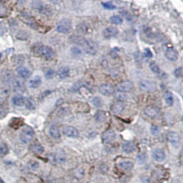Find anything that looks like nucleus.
<instances>
[{
    "mask_svg": "<svg viewBox=\"0 0 183 183\" xmlns=\"http://www.w3.org/2000/svg\"><path fill=\"white\" fill-rule=\"evenodd\" d=\"M176 183H178V182H176Z\"/></svg>",
    "mask_w": 183,
    "mask_h": 183,
    "instance_id": "obj_51",
    "label": "nucleus"
},
{
    "mask_svg": "<svg viewBox=\"0 0 183 183\" xmlns=\"http://www.w3.org/2000/svg\"><path fill=\"white\" fill-rule=\"evenodd\" d=\"M31 5L34 9L37 10L40 13L45 15L51 14L53 11L52 6H49L48 4H45L43 2L39 1V0H33Z\"/></svg>",
    "mask_w": 183,
    "mask_h": 183,
    "instance_id": "obj_2",
    "label": "nucleus"
},
{
    "mask_svg": "<svg viewBox=\"0 0 183 183\" xmlns=\"http://www.w3.org/2000/svg\"><path fill=\"white\" fill-rule=\"evenodd\" d=\"M125 108V104L124 103L121 101H117L111 106V110L115 114H121L123 111H124Z\"/></svg>",
    "mask_w": 183,
    "mask_h": 183,
    "instance_id": "obj_13",
    "label": "nucleus"
},
{
    "mask_svg": "<svg viewBox=\"0 0 183 183\" xmlns=\"http://www.w3.org/2000/svg\"><path fill=\"white\" fill-rule=\"evenodd\" d=\"M149 68H150V70H152V72H154V74H159L160 72V68L156 63L152 62V63H149Z\"/></svg>",
    "mask_w": 183,
    "mask_h": 183,
    "instance_id": "obj_31",
    "label": "nucleus"
},
{
    "mask_svg": "<svg viewBox=\"0 0 183 183\" xmlns=\"http://www.w3.org/2000/svg\"><path fill=\"white\" fill-rule=\"evenodd\" d=\"M95 119L97 122H102L106 119V114L103 111H98L95 115Z\"/></svg>",
    "mask_w": 183,
    "mask_h": 183,
    "instance_id": "obj_30",
    "label": "nucleus"
},
{
    "mask_svg": "<svg viewBox=\"0 0 183 183\" xmlns=\"http://www.w3.org/2000/svg\"><path fill=\"white\" fill-rule=\"evenodd\" d=\"M12 86L13 87V89L17 92H21L24 90V84L22 83L20 80H18L16 79H14L11 82Z\"/></svg>",
    "mask_w": 183,
    "mask_h": 183,
    "instance_id": "obj_21",
    "label": "nucleus"
},
{
    "mask_svg": "<svg viewBox=\"0 0 183 183\" xmlns=\"http://www.w3.org/2000/svg\"><path fill=\"white\" fill-rule=\"evenodd\" d=\"M144 114L147 117L151 119H155L157 118L160 114L159 109L155 106H147L144 110Z\"/></svg>",
    "mask_w": 183,
    "mask_h": 183,
    "instance_id": "obj_7",
    "label": "nucleus"
},
{
    "mask_svg": "<svg viewBox=\"0 0 183 183\" xmlns=\"http://www.w3.org/2000/svg\"><path fill=\"white\" fill-rule=\"evenodd\" d=\"M147 158H148V157H147L146 154H145V153H139V154L137 156V162L139 164L144 163V162H146V161L147 160Z\"/></svg>",
    "mask_w": 183,
    "mask_h": 183,
    "instance_id": "obj_32",
    "label": "nucleus"
},
{
    "mask_svg": "<svg viewBox=\"0 0 183 183\" xmlns=\"http://www.w3.org/2000/svg\"><path fill=\"white\" fill-rule=\"evenodd\" d=\"M119 167L124 171H130L132 169L134 165L132 162L128 161L121 162L119 163Z\"/></svg>",
    "mask_w": 183,
    "mask_h": 183,
    "instance_id": "obj_24",
    "label": "nucleus"
},
{
    "mask_svg": "<svg viewBox=\"0 0 183 183\" xmlns=\"http://www.w3.org/2000/svg\"><path fill=\"white\" fill-rule=\"evenodd\" d=\"M99 91L100 92L103 94L104 96H111L114 93V88L113 86H111L110 84H102L100 86L99 88Z\"/></svg>",
    "mask_w": 183,
    "mask_h": 183,
    "instance_id": "obj_11",
    "label": "nucleus"
},
{
    "mask_svg": "<svg viewBox=\"0 0 183 183\" xmlns=\"http://www.w3.org/2000/svg\"><path fill=\"white\" fill-rule=\"evenodd\" d=\"M17 73L20 77L23 79H28L30 77L31 72L28 68H27L25 66H19V68L17 69Z\"/></svg>",
    "mask_w": 183,
    "mask_h": 183,
    "instance_id": "obj_16",
    "label": "nucleus"
},
{
    "mask_svg": "<svg viewBox=\"0 0 183 183\" xmlns=\"http://www.w3.org/2000/svg\"><path fill=\"white\" fill-rule=\"evenodd\" d=\"M50 136L55 139H59L61 138V131L58 127L56 125H52L50 128Z\"/></svg>",
    "mask_w": 183,
    "mask_h": 183,
    "instance_id": "obj_23",
    "label": "nucleus"
},
{
    "mask_svg": "<svg viewBox=\"0 0 183 183\" xmlns=\"http://www.w3.org/2000/svg\"><path fill=\"white\" fill-rule=\"evenodd\" d=\"M122 14L124 15V17L126 19L127 21L130 22H133L135 21V17H134V15H132L131 13L128 12H123Z\"/></svg>",
    "mask_w": 183,
    "mask_h": 183,
    "instance_id": "obj_36",
    "label": "nucleus"
},
{
    "mask_svg": "<svg viewBox=\"0 0 183 183\" xmlns=\"http://www.w3.org/2000/svg\"><path fill=\"white\" fill-rule=\"evenodd\" d=\"M133 88V83L130 81H124L120 82L116 86V90L119 92H130Z\"/></svg>",
    "mask_w": 183,
    "mask_h": 183,
    "instance_id": "obj_6",
    "label": "nucleus"
},
{
    "mask_svg": "<svg viewBox=\"0 0 183 183\" xmlns=\"http://www.w3.org/2000/svg\"><path fill=\"white\" fill-rule=\"evenodd\" d=\"M182 68H176L175 71H174V75L176 76V77L177 78H180L182 77Z\"/></svg>",
    "mask_w": 183,
    "mask_h": 183,
    "instance_id": "obj_43",
    "label": "nucleus"
},
{
    "mask_svg": "<svg viewBox=\"0 0 183 183\" xmlns=\"http://www.w3.org/2000/svg\"><path fill=\"white\" fill-rule=\"evenodd\" d=\"M123 151L126 153H131L134 152L136 149V145L133 142H127L123 145Z\"/></svg>",
    "mask_w": 183,
    "mask_h": 183,
    "instance_id": "obj_18",
    "label": "nucleus"
},
{
    "mask_svg": "<svg viewBox=\"0 0 183 183\" xmlns=\"http://www.w3.org/2000/svg\"><path fill=\"white\" fill-rule=\"evenodd\" d=\"M152 156L154 159L158 162H161L165 158V153L162 149H155L152 151Z\"/></svg>",
    "mask_w": 183,
    "mask_h": 183,
    "instance_id": "obj_17",
    "label": "nucleus"
},
{
    "mask_svg": "<svg viewBox=\"0 0 183 183\" xmlns=\"http://www.w3.org/2000/svg\"><path fill=\"white\" fill-rule=\"evenodd\" d=\"M8 0H0V2H1V3H5V2H7Z\"/></svg>",
    "mask_w": 183,
    "mask_h": 183,
    "instance_id": "obj_48",
    "label": "nucleus"
},
{
    "mask_svg": "<svg viewBox=\"0 0 183 183\" xmlns=\"http://www.w3.org/2000/svg\"><path fill=\"white\" fill-rule=\"evenodd\" d=\"M29 166H30V168L33 169V170H35V169H37L38 167H39V165L37 162L34 161V160H32V161L29 163Z\"/></svg>",
    "mask_w": 183,
    "mask_h": 183,
    "instance_id": "obj_41",
    "label": "nucleus"
},
{
    "mask_svg": "<svg viewBox=\"0 0 183 183\" xmlns=\"http://www.w3.org/2000/svg\"><path fill=\"white\" fill-rule=\"evenodd\" d=\"M55 72L54 70H52V69H48V70L45 72V77L47 79H52V78L53 77V75H54Z\"/></svg>",
    "mask_w": 183,
    "mask_h": 183,
    "instance_id": "obj_39",
    "label": "nucleus"
},
{
    "mask_svg": "<svg viewBox=\"0 0 183 183\" xmlns=\"http://www.w3.org/2000/svg\"><path fill=\"white\" fill-rule=\"evenodd\" d=\"M165 57L171 61H176L178 59V53L173 48H167L165 52Z\"/></svg>",
    "mask_w": 183,
    "mask_h": 183,
    "instance_id": "obj_15",
    "label": "nucleus"
},
{
    "mask_svg": "<svg viewBox=\"0 0 183 183\" xmlns=\"http://www.w3.org/2000/svg\"><path fill=\"white\" fill-rule=\"evenodd\" d=\"M92 103L95 107H100L102 105V99L99 97H94L92 99Z\"/></svg>",
    "mask_w": 183,
    "mask_h": 183,
    "instance_id": "obj_38",
    "label": "nucleus"
},
{
    "mask_svg": "<svg viewBox=\"0 0 183 183\" xmlns=\"http://www.w3.org/2000/svg\"><path fill=\"white\" fill-rule=\"evenodd\" d=\"M115 132L112 129H108L105 131L103 134V140L106 143H111L115 139Z\"/></svg>",
    "mask_w": 183,
    "mask_h": 183,
    "instance_id": "obj_14",
    "label": "nucleus"
},
{
    "mask_svg": "<svg viewBox=\"0 0 183 183\" xmlns=\"http://www.w3.org/2000/svg\"><path fill=\"white\" fill-rule=\"evenodd\" d=\"M48 1L52 4H59L61 0H48Z\"/></svg>",
    "mask_w": 183,
    "mask_h": 183,
    "instance_id": "obj_47",
    "label": "nucleus"
},
{
    "mask_svg": "<svg viewBox=\"0 0 183 183\" xmlns=\"http://www.w3.org/2000/svg\"><path fill=\"white\" fill-rule=\"evenodd\" d=\"M25 105L26 106V108L30 109V110H33L35 108V103L34 100L32 99H26Z\"/></svg>",
    "mask_w": 183,
    "mask_h": 183,
    "instance_id": "obj_33",
    "label": "nucleus"
},
{
    "mask_svg": "<svg viewBox=\"0 0 183 183\" xmlns=\"http://www.w3.org/2000/svg\"><path fill=\"white\" fill-rule=\"evenodd\" d=\"M151 132L153 134H157L159 132V129L156 126H152V128L150 129Z\"/></svg>",
    "mask_w": 183,
    "mask_h": 183,
    "instance_id": "obj_45",
    "label": "nucleus"
},
{
    "mask_svg": "<svg viewBox=\"0 0 183 183\" xmlns=\"http://www.w3.org/2000/svg\"><path fill=\"white\" fill-rule=\"evenodd\" d=\"M64 135L70 138H76L79 136V132L77 129L72 126H65L62 129Z\"/></svg>",
    "mask_w": 183,
    "mask_h": 183,
    "instance_id": "obj_9",
    "label": "nucleus"
},
{
    "mask_svg": "<svg viewBox=\"0 0 183 183\" xmlns=\"http://www.w3.org/2000/svg\"><path fill=\"white\" fill-rule=\"evenodd\" d=\"M69 72H70V70L67 67H61L57 71L56 77L59 78V79H63L64 78L67 77L69 75Z\"/></svg>",
    "mask_w": 183,
    "mask_h": 183,
    "instance_id": "obj_19",
    "label": "nucleus"
},
{
    "mask_svg": "<svg viewBox=\"0 0 183 183\" xmlns=\"http://www.w3.org/2000/svg\"><path fill=\"white\" fill-rule=\"evenodd\" d=\"M34 136L33 129L30 127H26L21 131L19 134V138L22 142L28 144L32 141Z\"/></svg>",
    "mask_w": 183,
    "mask_h": 183,
    "instance_id": "obj_3",
    "label": "nucleus"
},
{
    "mask_svg": "<svg viewBox=\"0 0 183 183\" xmlns=\"http://www.w3.org/2000/svg\"><path fill=\"white\" fill-rule=\"evenodd\" d=\"M8 152V148L6 144L0 145V156H5Z\"/></svg>",
    "mask_w": 183,
    "mask_h": 183,
    "instance_id": "obj_34",
    "label": "nucleus"
},
{
    "mask_svg": "<svg viewBox=\"0 0 183 183\" xmlns=\"http://www.w3.org/2000/svg\"><path fill=\"white\" fill-rule=\"evenodd\" d=\"M109 21H110L111 23L115 24V25H119V24H122L123 19L121 17L118 16V15H113V16L110 17Z\"/></svg>",
    "mask_w": 183,
    "mask_h": 183,
    "instance_id": "obj_29",
    "label": "nucleus"
},
{
    "mask_svg": "<svg viewBox=\"0 0 183 183\" xmlns=\"http://www.w3.org/2000/svg\"><path fill=\"white\" fill-rule=\"evenodd\" d=\"M1 54L0 53V59H1Z\"/></svg>",
    "mask_w": 183,
    "mask_h": 183,
    "instance_id": "obj_50",
    "label": "nucleus"
},
{
    "mask_svg": "<svg viewBox=\"0 0 183 183\" xmlns=\"http://www.w3.org/2000/svg\"><path fill=\"white\" fill-rule=\"evenodd\" d=\"M89 30H90L89 26L85 24H79V25L77 26V30L79 32L82 33V34H87V33H89Z\"/></svg>",
    "mask_w": 183,
    "mask_h": 183,
    "instance_id": "obj_27",
    "label": "nucleus"
},
{
    "mask_svg": "<svg viewBox=\"0 0 183 183\" xmlns=\"http://www.w3.org/2000/svg\"><path fill=\"white\" fill-rule=\"evenodd\" d=\"M41 78L39 76H36L34 79H31L30 81H29V86H30L31 88H37L41 86Z\"/></svg>",
    "mask_w": 183,
    "mask_h": 183,
    "instance_id": "obj_22",
    "label": "nucleus"
},
{
    "mask_svg": "<svg viewBox=\"0 0 183 183\" xmlns=\"http://www.w3.org/2000/svg\"><path fill=\"white\" fill-rule=\"evenodd\" d=\"M71 30V22L68 19H62L58 24L56 30L60 33L67 34Z\"/></svg>",
    "mask_w": 183,
    "mask_h": 183,
    "instance_id": "obj_5",
    "label": "nucleus"
},
{
    "mask_svg": "<svg viewBox=\"0 0 183 183\" xmlns=\"http://www.w3.org/2000/svg\"><path fill=\"white\" fill-rule=\"evenodd\" d=\"M8 111V107L5 104H0V119H4L7 115Z\"/></svg>",
    "mask_w": 183,
    "mask_h": 183,
    "instance_id": "obj_28",
    "label": "nucleus"
},
{
    "mask_svg": "<svg viewBox=\"0 0 183 183\" xmlns=\"http://www.w3.org/2000/svg\"><path fill=\"white\" fill-rule=\"evenodd\" d=\"M86 183H88V182H86Z\"/></svg>",
    "mask_w": 183,
    "mask_h": 183,
    "instance_id": "obj_52",
    "label": "nucleus"
},
{
    "mask_svg": "<svg viewBox=\"0 0 183 183\" xmlns=\"http://www.w3.org/2000/svg\"><path fill=\"white\" fill-rule=\"evenodd\" d=\"M167 139L173 146L178 147L179 145L180 137L176 131H169L167 134Z\"/></svg>",
    "mask_w": 183,
    "mask_h": 183,
    "instance_id": "obj_10",
    "label": "nucleus"
},
{
    "mask_svg": "<svg viewBox=\"0 0 183 183\" xmlns=\"http://www.w3.org/2000/svg\"><path fill=\"white\" fill-rule=\"evenodd\" d=\"M102 6H103V7L106 8V9L108 10H113L116 8V6L115 5H113L112 3H111V2H103V3L102 4Z\"/></svg>",
    "mask_w": 183,
    "mask_h": 183,
    "instance_id": "obj_37",
    "label": "nucleus"
},
{
    "mask_svg": "<svg viewBox=\"0 0 183 183\" xmlns=\"http://www.w3.org/2000/svg\"><path fill=\"white\" fill-rule=\"evenodd\" d=\"M119 33V30L117 28L110 26V27L106 28L103 31V35L106 39H111V38L117 36Z\"/></svg>",
    "mask_w": 183,
    "mask_h": 183,
    "instance_id": "obj_12",
    "label": "nucleus"
},
{
    "mask_svg": "<svg viewBox=\"0 0 183 183\" xmlns=\"http://www.w3.org/2000/svg\"><path fill=\"white\" fill-rule=\"evenodd\" d=\"M12 103L16 106H23L26 104V99L25 97H23V96H20V95H17L15 96L14 97L12 98Z\"/></svg>",
    "mask_w": 183,
    "mask_h": 183,
    "instance_id": "obj_20",
    "label": "nucleus"
},
{
    "mask_svg": "<svg viewBox=\"0 0 183 183\" xmlns=\"http://www.w3.org/2000/svg\"><path fill=\"white\" fill-rule=\"evenodd\" d=\"M31 149L35 153H42L44 151V148L41 144L39 142H35L31 146Z\"/></svg>",
    "mask_w": 183,
    "mask_h": 183,
    "instance_id": "obj_26",
    "label": "nucleus"
},
{
    "mask_svg": "<svg viewBox=\"0 0 183 183\" xmlns=\"http://www.w3.org/2000/svg\"><path fill=\"white\" fill-rule=\"evenodd\" d=\"M116 98H117V99L118 100V101H124L127 99V96L122 92V93L117 94L116 95Z\"/></svg>",
    "mask_w": 183,
    "mask_h": 183,
    "instance_id": "obj_40",
    "label": "nucleus"
},
{
    "mask_svg": "<svg viewBox=\"0 0 183 183\" xmlns=\"http://www.w3.org/2000/svg\"><path fill=\"white\" fill-rule=\"evenodd\" d=\"M0 183H5L4 182V180H2V178L1 177H0Z\"/></svg>",
    "mask_w": 183,
    "mask_h": 183,
    "instance_id": "obj_49",
    "label": "nucleus"
},
{
    "mask_svg": "<svg viewBox=\"0 0 183 183\" xmlns=\"http://www.w3.org/2000/svg\"><path fill=\"white\" fill-rule=\"evenodd\" d=\"M71 52L75 55H82V52L81 49L76 48V47H74V48H71Z\"/></svg>",
    "mask_w": 183,
    "mask_h": 183,
    "instance_id": "obj_42",
    "label": "nucleus"
},
{
    "mask_svg": "<svg viewBox=\"0 0 183 183\" xmlns=\"http://www.w3.org/2000/svg\"><path fill=\"white\" fill-rule=\"evenodd\" d=\"M165 103L168 105L169 106H172L173 103V97L172 93L169 91L166 92L165 94Z\"/></svg>",
    "mask_w": 183,
    "mask_h": 183,
    "instance_id": "obj_25",
    "label": "nucleus"
},
{
    "mask_svg": "<svg viewBox=\"0 0 183 183\" xmlns=\"http://www.w3.org/2000/svg\"><path fill=\"white\" fill-rule=\"evenodd\" d=\"M56 158L58 160H59V162H64L66 160V156L63 151H60L59 152L57 153Z\"/></svg>",
    "mask_w": 183,
    "mask_h": 183,
    "instance_id": "obj_35",
    "label": "nucleus"
},
{
    "mask_svg": "<svg viewBox=\"0 0 183 183\" xmlns=\"http://www.w3.org/2000/svg\"><path fill=\"white\" fill-rule=\"evenodd\" d=\"M144 55L147 57H152V53L151 51L148 48H146L144 50Z\"/></svg>",
    "mask_w": 183,
    "mask_h": 183,
    "instance_id": "obj_44",
    "label": "nucleus"
},
{
    "mask_svg": "<svg viewBox=\"0 0 183 183\" xmlns=\"http://www.w3.org/2000/svg\"><path fill=\"white\" fill-rule=\"evenodd\" d=\"M71 41L77 45L81 46L84 51L91 55H95L97 52L98 46L95 42L91 40H86L78 35H73L70 37Z\"/></svg>",
    "mask_w": 183,
    "mask_h": 183,
    "instance_id": "obj_1",
    "label": "nucleus"
},
{
    "mask_svg": "<svg viewBox=\"0 0 183 183\" xmlns=\"http://www.w3.org/2000/svg\"><path fill=\"white\" fill-rule=\"evenodd\" d=\"M38 54L45 59H52L54 57L55 52L52 48L46 46H39L37 49Z\"/></svg>",
    "mask_w": 183,
    "mask_h": 183,
    "instance_id": "obj_4",
    "label": "nucleus"
},
{
    "mask_svg": "<svg viewBox=\"0 0 183 183\" xmlns=\"http://www.w3.org/2000/svg\"><path fill=\"white\" fill-rule=\"evenodd\" d=\"M4 11H6V8L4 7V6H0V15H4L5 14L6 12H4Z\"/></svg>",
    "mask_w": 183,
    "mask_h": 183,
    "instance_id": "obj_46",
    "label": "nucleus"
},
{
    "mask_svg": "<svg viewBox=\"0 0 183 183\" xmlns=\"http://www.w3.org/2000/svg\"><path fill=\"white\" fill-rule=\"evenodd\" d=\"M139 88L141 90L145 92L153 91L156 90V85L154 82L148 80H143L139 83Z\"/></svg>",
    "mask_w": 183,
    "mask_h": 183,
    "instance_id": "obj_8",
    "label": "nucleus"
}]
</instances>
